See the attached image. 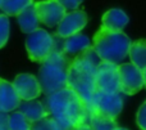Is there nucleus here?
<instances>
[{
    "label": "nucleus",
    "instance_id": "13",
    "mask_svg": "<svg viewBox=\"0 0 146 130\" xmlns=\"http://www.w3.org/2000/svg\"><path fill=\"white\" fill-rule=\"evenodd\" d=\"M129 18L122 9L113 8L104 13L101 18V28L109 31H123L124 27L128 25Z\"/></svg>",
    "mask_w": 146,
    "mask_h": 130
},
{
    "label": "nucleus",
    "instance_id": "19",
    "mask_svg": "<svg viewBox=\"0 0 146 130\" xmlns=\"http://www.w3.org/2000/svg\"><path fill=\"white\" fill-rule=\"evenodd\" d=\"M35 4V0H4L0 7L5 15H15L22 13L26 8Z\"/></svg>",
    "mask_w": 146,
    "mask_h": 130
},
{
    "label": "nucleus",
    "instance_id": "22",
    "mask_svg": "<svg viewBox=\"0 0 146 130\" xmlns=\"http://www.w3.org/2000/svg\"><path fill=\"white\" fill-rule=\"evenodd\" d=\"M9 32H10L9 17L5 14H0V49L7 44L8 39H9Z\"/></svg>",
    "mask_w": 146,
    "mask_h": 130
},
{
    "label": "nucleus",
    "instance_id": "25",
    "mask_svg": "<svg viewBox=\"0 0 146 130\" xmlns=\"http://www.w3.org/2000/svg\"><path fill=\"white\" fill-rule=\"evenodd\" d=\"M8 120H9V113L0 112V130H9Z\"/></svg>",
    "mask_w": 146,
    "mask_h": 130
},
{
    "label": "nucleus",
    "instance_id": "29",
    "mask_svg": "<svg viewBox=\"0 0 146 130\" xmlns=\"http://www.w3.org/2000/svg\"><path fill=\"white\" fill-rule=\"evenodd\" d=\"M3 1H4V0H0V7H1V4H3Z\"/></svg>",
    "mask_w": 146,
    "mask_h": 130
},
{
    "label": "nucleus",
    "instance_id": "14",
    "mask_svg": "<svg viewBox=\"0 0 146 130\" xmlns=\"http://www.w3.org/2000/svg\"><path fill=\"white\" fill-rule=\"evenodd\" d=\"M18 111H19L22 115H25L32 124L49 116V112H48V110H46V107L44 106V103L40 102V101H36V99L22 101L19 107H18Z\"/></svg>",
    "mask_w": 146,
    "mask_h": 130
},
{
    "label": "nucleus",
    "instance_id": "15",
    "mask_svg": "<svg viewBox=\"0 0 146 130\" xmlns=\"http://www.w3.org/2000/svg\"><path fill=\"white\" fill-rule=\"evenodd\" d=\"M91 46H92V43L90 41V39L82 34H77L71 38L63 39V53H66L69 57L78 56L80 53H82L83 50L91 48Z\"/></svg>",
    "mask_w": 146,
    "mask_h": 130
},
{
    "label": "nucleus",
    "instance_id": "17",
    "mask_svg": "<svg viewBox=\"0 0 146 130\" xmlns=\"http://www.w3.org/2000/svg\"><path fill=\"white\" fill-rule=\"evenodd\" d=\"M87 124L91 126L92 130H114L118 128L117 119L106 116L95 110H91V108H90V115H88Z\"/></svg>",
    "mask_w": 146,
    "mask_h": 130
},
{
    "label": "nucleus",
    "instance_id": "7",
    "mask_svg": "<svg viewBox=\"0 0 146 130\" xmlns=\"http://www.w3.org/2000/svg\"><path fill=\"white\" fill-rule=\"evenodd\" d=\"M88 108L101 112L106 116H110L113 119H117V116L123 110L122 93H105L98 90Z\"/></svg>",
    "mask_w": 146,
    "mask_h": 130
},
{
    "label": "nucleus",
    "instance_id": "5",
    "mask_svg": "<svg viewBox=\"0 0 146 130\" xmlns=\"http://www.w3.org/2000/svg\"><path fill=\"white\" fill-rule=\"evenodd\" d=\"M26 49L31 61L42 63L54 52V36L44 28H37L28 34L26 39Z\"/></svg>",
    "mask_w": 146,
    "mask_h": 130
},
{
    "label": "nucleus",
    "instance_id": "8",
    "mask_svg": "<svg viewBox=\"0 0 146 130\" xmlns=\"http://www.w3.org/2000/svg\"><path fill=\"white\" fill-rule=\"evenodd\" d=\"M118 66L103 61L99 63L96 70V92L121 93Z\"/></svg>",
    "mask_w": 146,
    "mask_h": 130
},
{
    "label": "nucleus",
    "instance_id": "18",
    "mask_svg": "<svg viewBox=\"0 0 146 130\" xmlns=\"http://www.w3.org/2000/svg\"><path fill=\"white\" fill-rule=\"evenodd\" d=\"M128 56L131 63H133L136 67L144 71L146 68V39L132 41Z\"/></svg>",
    "mask_w": 146,
    "mask_h": 130
},
{
    "label": "nucleus",
    "instance_id": "20",
    "mask_svg": "<svg viewBox=\"0 0 146 130\" xmlns=\"http://www.w3.org/2000/svg\"><path fill=\"white\" fill-rule=\"evenodd\" d=\"M8 126H9V130H31L32 123L19 111H14L9 115Z\"/></svg>",
    "mask_w": 146,
    "mask_h": 130
},
{
    "label": "nucleus",
    "instance_id": "6",
    "mask_svg": "<svg viewBox=\"0 0 146 130\" xmlns=\"http://www.w3.org/2000/svg\"><path fill=\"white\" fill-rule=\"evenodd\" d=\"M121 93L127 95L137 94L145 86L142 70L133 63H121L118 66Z\"/></svg>",
    "mask_w": 146,
    "mask_h": 130
},
{
    "label": "nucleus",
    "instance_id": "21",
    "mask_svg": "<svg viewBox=\"0 0 146 130\" xmlns=\"http://www.w3.org/2000/svg\"><path fill=\"white\" fill-rule=\"evenodd\" d=\"M31 130H66L55 119H53L51 116L42 119L40 121H36L32 124Z\"/></svg>",
    "mask_w": 146,
    "mask_h": 130
},
{
    "label": "nucleus",
    "instance_id": "2",
    "mask_svg": "<svg viewBox=\"0 0 146 130\" xmlns=\"http://www.w3.org/2000/svg\"><path fill=\"white\" fill-rule=\"evenodd\" d=\"M101 59L94 48L86 49L72 59L67 86L73 89L88 106L96 93V70Z\"/></svg>",
    "mask_w": 146,
    "mask_h": 130
},
{
    "label": "nucleus",
    "instance_id": "24",
    "mask_svg": "<svg viewBox=\"0 0 146 130\" xmlns=\"http://www.w3.org/2000/svg\"><path fill=\"white\" fill-rule=\"evenodd\" d=\"M58 1L60 3V4L63 5L67 10H69V12H71V10L78 9V7L82 4L83 0H58Z\"/></svg>",
    "mask_w": 146,
    "mask_h": 130
},
{
    "label": "nucleus",
    "instance_id": "3",
    "mask_svg": "<svg viewBox=\"0 0 146 130\" xmlns=\"http://www.w3.org/2000/svg\"><path fill=\"white\" fill-rule=\"evenodd\" d=\"M131 39L123 31H109L99 28L92 38V48L103 62L119 64L127 58L131 48Z\"/></svg>",
    "mask_w": 146,
    "mask_h": 130
},
{
    "label": "nucleus",
    "instance_id": "16",
    "mask_svg": "<svg viewBox=\"0 0 146 130\" xmlns=\"http://www.w3.org/2000/svg\"><path fill=\"white\" fill-rule=\"evenodd\" d=\"M17 21H18V25H19L21 30L22 32L25 34H31L33 31H36L40 25V21L37 18V14H36V10H35V7L31 5V7L26 8L22 13L17 15Z\"/></svg>",
    "mask_w": 146,
    "mask_h": 130
},
{
    "label": "nucleus",
    "instance_id": "27",
    "mask_svg": "<svg viewBox=\"0 0 146 130\" xmlns=\"http://www.w3.org/2000/svg\"><path fill=\"white\" fill-rule=\"evenodd\" d=\"M142 74H144V82H145V88H146V68L142 71Z\"/></svg>",
    "mask_w": 146,
    "mask_h": 130
},
{
    "label": "nucleus",
    "instance_id": "23",
    "mask_svg": "<svg viewBox=\"0 0 146 130\" xmlns=\"http://www.w3.org/2000/svg\"><path fill=\"white\" fill-rule=\"evenodd\" d=\"M136 123L141 130H146V101L141 105L136 115Z\"/></svg>",
    "mask_w": 146,
    "mask_h": 130
},
{
    "label": "nucleus",
    "instance_id": "9",
    "mask_svg": "<svg viewBox=\"0 0 146 130\" xmlns=\"http://www.w3.org/2000/svg\"><path fill=\"white\" fill-rule=\"evenodd\" d=\"M33 7L40 23L48 27H58L67 13V9L58 0H40L35 1Z\"/></svg>",
    "mask_w": 146,
    "mask_h": 130
},
{
    "label": "nucleus",
    "instance_id": "28",
    "mask_svg": "<svg viewBox=\"0 0 146 130\" xmlns=\"http://www.w3.org/2000/svg\"><path fill=\"white\" fill-rule=\"evenodd\" d=\"M114 130H128V129H126V128H119V126H118V128L114 129Z\"/></svg>",
    "mask_w": 146,
    "mask_h": 130
},
{
    "label": "nucleus",
    "instance_id": "12",
    "mask_svg": "<svg viewBox=\"0 0 146 130\" xmlns=\"http://www.w3.org/2000/svg\"><path fill=\"white\" fill-rule=\"evenodd\" d=\"M21 98L18 97L12 82L0 79V112H14L21 105Z\"/></svg>",
    "mask_w": 146,
    "mask_h": 130
},
{
    "label": "nucleus",
    "instance_id": "11",
    "mask_svg": "<svg viewBox=\"0 0 146 130\" xmlns=\"http://www.w3.org/2000/svg\"><path fill=\"white\" fill-rule=\"evenodd\" d=\"M12 84L21 101H33L40 97V94L42 93V88L38 79L31 74L18 75Z\"/></svg>",
    "mask_w": 146,
    "mask_h": 130
},
{
    "label": "nucleus",
    "instance_id": "1",
    "mask_svg": "<svg viewBox=\"0 0 146 130\" xmlns=\"http://www.w3.org/2000/svg\"><path fill=\"white\" fill-rule=\"evenodd\" d=\"M42 103L48 110L49 116L55 119L66 130L77 128L88 121V105L68 86L46 95Z\"/></svg>",
    "mask_w": 146,
    "mask_h": 130
},
{
    "label": "nucleus",
    "instance_id": "26",
    "mask_svg": "<svg viewBox=\"0 0 146 130\" xmlns=\"http://www.w3.org/2000/svg\"><path fill=\"white\" fill-rule=\"evenodd\" d=\"M71 130H92V129H91V126L88 125V124H83V125H80V126H77V128H73Z\"/></svg>",
    "mask_w": 146,
    "mask_h": 130
},
{
    "label": "nucleus",
    "instance_id": "10",
    "mask_svg": "<svg viewBox=\"0 0 146 130\" xmlns=\"http://www.w3.org/2000/svg\"><path fill=\"white\" fill-rule=\"evenodd\" d=\"M87 25V14L85 10L76 9L67 12L64 18L56 27V35L63 39L71 38L73 35L81 34V31Z\"/></svg>",
    "mask_w": 146,
    "mask_h": 130
},
{
    "label": "nucleus",
    "instance_id": "4",
    "mask_svg": "<svg viewBox=\"0 0 146 130\" xmlns=\"http://www.w3.org/2000/svg\"><path fill=\"white\" fill-rule=\"evenodd\" d=\"M71 57L63 52H53L41 63L38 70V81L42 93L50 95L67 86L68 70L71 66Z\"/></svg>",
    "mask_w": 146,
    "mask_h": 130
}]
</instances>
